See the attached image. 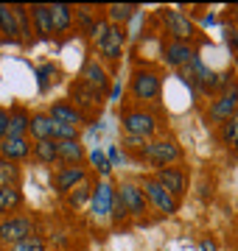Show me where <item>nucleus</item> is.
Returning <instances> with one entry per match:
<instances>
[{"instance_id": "1", "label": "nucleus", "mask_w": 238, "mask_h": 251, "mask_svg": "<svg viewBox=\"0 0 238 251\" xmlns=\"http://www.w3.org/2000/svg\"><path fill=\"white\" fill-rule=\"evenodd\" d=\"M95 50H98L101 62L118 64L120 56H123V42H126V31L123 25H112L110 20L104 17L98 20V28H95Z\"/></svg>"}, {"instance_id": "2", "label": "nucleus", "mask_w": 238, "mask_h": 251, "mask_svg": "<svg viewBox=\"0 0 238 251\" xmlns=\"http://www.w3.org/2000/svg\"><path fill=\"white\" fill-rule=\"evenodd\" d=\"M160 92H163V78H160V73L157 70H135L132 73V78H129V95L140 103H149V100H157L160 98Z\"/></svg>"}, {"instance_id": "3", "label": "nucleus", "mask_w": 238, "mask_h": 251, "mask_svg": "<svg viewBox=\"0 0 238 251\" xmlns=\"http://www.w3.org/2000/svg\"><path fill=\"white\" fill-rule=\"evenodd\" d=\"M140 190H143V196H146L149 206H154L157 212H163V215H174L177 209H179V201H177L168 190L154 179V176H140Z\"/></svg>"}, {"instance_id": "4", "label": "nucleus", "mask_w": 238, "mask_h": 251, "mask_svg": "<svg viewBox=\"0 0 238 251\" xmlns=\"http://www.w3.org/2000/svg\"><path fill=\"white\" fill-rule=\"evenodd\" d=\"M138 156L151 162V165H157V168H168V165H177V162L182 159V148L174 140H149Z\"/></svg>"}, {"instance_id": "5", "label": "nucleus", "mask_w": 238, "mask_h": 251, "mask_svg": "<svg viewBox=\"0 0 238 251\" xmlns=\"http://www.w3.org/2000/svg\"><path fill=\"white\" fill-rule=\"evenodd\" d=\"M120 126L129 137H140V140H151L157 131V117L149 109H126L120 115Z\"/></svg>"}, {"instance_id": "6", "label": "nucleus", "mask_w": 238, "mask_h": 251, "mask_svg": "<svg viewBox=\"0 0 238 251\" xmlns=\"http://www.w3.org/2000/svg\"><path fill=\"white\" fill-rule=\"evenodd\" d=\"M79 78H82L90 90L98 92L101 98H107V95H110V90H112V75H110V70L104 67V62H101L98 56H87V62L82 64Z\"/></svg>"}, {"instance_id": "7", "label": "nucleus", "mask_w": 238, "mask_h": 251, "mask_svg": "<svg viewBox=\"0 0 238 251\" xmlns=\"http://www.w3.org/2000/svg\"><path fill=\"white\" fill-rule=\"evenodd\" d=\"M31 234H37V224L31 215H9L0 221V243L9 249L14 243L26 240Z\"/></svg>"}, {"instance_id": "8", "label": "nucleus", "mask_w": 238, "mask_h": 251, "mask_svg": "<svg viewBox=\"0 0 238 251\" xmlns=\"http://www.w3.org/2000/svg\"><path fill=\"white\" fill-rule=\"evenodd\" d=\"M160 20H163L165 31H168V36L171 39H179V42H191V39H196V25H193V20L188 17V14H182V11L177 9H163L160 11Z\"/></svg>"}, {"instance_id": "9", "label": "nucleus", "mask_w": 238, "mask_h": 251, "mask_svg": "<svg viewBox=\"0 0 238 251\" xmlns=\"http://www.w3.org/2000/svg\"><path fill=\"white\" fill-rule=\"evenodd\" d=\"M115 193H118L120 204L126 206L129 218H143L149 212V201H146L138 181H120L118 187H115Z\"/></svg>"}, {"instance_id": "10", "label": "nucleus", "mask_w": 238, "mask_h": 251, "mask_svg": "<svg viewBox=\"0 0 238 251\" xmlns=\"http://www.w3.org/2000/svg\"><path fill=\"white\" fill-rule=\"evenodd\" d=\"M160 53H163V64H168V67L179 70V67H185V64L196 56V48H193L191 42H179V39L165 36L163 45H160Z\"/></svg>"}, {"instance_id": "11", "label": "nucleus", "mask_w": 238, "mask_h": 251, "mask_svg": "<svg viewBox=\"0 0 238 251\" xmlns=\"http://www.w3.org/2000/svg\"><path fill=\"white\" fill-rule=\"evenodd\" d=\"M67 100H70V103H73L84 117L90 115V112H101V103H104V98H101L95 90H90L82 78L70 81V98H67Z\"/></svg>"}, {"instance_id": "12", "label": "nucleus", "mask_w": 238, "mask_h": 251, "mask_svg": "<svg viewBox=\"0 0 238 251\" xmlns=\"http://www.w3.org/2000/svg\"><path fill=\"white\" fill-rule=\"evenodd\" d=\"M82 181H87V171L82 165H64V168H56L54 176H51V187L59 193V196H67L70 190H76Z\"/></svg>"}, {"instance_id": "13", "label": "nucleus", "mask_w": 238, "mask_h": 251, "mask_svg": "<svg viewBox=\"0 0 238 251\" xmlns=\"http://www.w3.org/2000/svg\"><path fill=\"white\" fill-rule=\"evenodd\" d=\"M238 112V90H230V92H221L210 100V109H208V123H224Z\"/></svg>"}, {"instance_id": "14", "label": "nucleus", "mask_w": 238, "mask_h": 251, "mask_svg": "<svg viewBox=\"0 0 238 251\" xmlns=\"http://www.w3.org/2000/svg\"><path fill=\"white\" fill-rule=\"evenodd\" d=\"M154 179L163 184L168 193L174 198L185 196V190H188V173H185V168H179V165H168V168H157Z\"/></svg>"}, {"instance_id": "15", "label": "nucleus", "mask_w": 238, "mask_h": 251, "mask_svg": "<svg viewBox=\"0 0 238 251\" xmlns=\"http://www.w3.org/2000/svg\"><path fill=\"white\" fill-rule=\"evenodd\" d=\"M112 201H115V187H112V181H98L95 187H92V198H90V206H92V215L95 218H107L112 209Z\"/></svg>"}, {"instance_id": "16", "label": "nucleus", "mask_w": 238, "mask_h": 251, "mask_svg": "<svg viewBox=\"0 0 238 251\" xmlns=\"http://www.w3.org/2000/svg\"><path fill=\"white\" fill-rule=\"evenodd\" d=\"M48 115L54 117L56 123H64V126H73V128H82L84 120L87 117L79 112V109L70 103V100H54L51 106H48Z\"/></svg>"}, {"instance_id": "17", "label": "nucleus", "mask_w": 238, "mask_h": 251, "mask_svg": "<svg viewBox=\"0 0 238 251\" xmlns=\"http://www.w3.org/2000/svg\"><path fill=\"white\" fill-rule=\"evenodd\" d=\"M28 156H31V140L28 137H6L0 143V159L23 162Z\"/></svg>"}, {"instance_id": "18", "label": "nucleus", "mask_w": 238, "mask_h": 251, "mask_svg": "<svg viewBox=\"0 0 238 251\" xmlns=\"http://www.w3.org/2000/svg\"><path fill=\"white\" fill-rule=\"evenodd\" d=\"M28 137H34V143H39V140H56V120L48 112H34L31 115Z\"/></svg>"}, {"instance_id": "19", "label": "nucleus", "mask_w": 238, "mask_h": 251, "mask_svg": "<svg viewBox=\"0 0 238 251\" xmlns=\"http://www.w3.org/2000/svg\"><path fill=\"white\" fill-rule=\"evenodd\" d=\"M56 156L62 165H82L87 153L82 140H56Z\"/></svg>"}, {"instance_id": "20", "label": "nucleus", "mask_w": 238, "mask_h": 251, "mask_svg": "<svg viewBox=\"0 0 238 251\" xmlns=\"http://www.w3.org/2000/svg\"><path fill=\"white\" fill-rule=\"evenodd\" d=\"M31 23H34V34L39 39H51L54 34V20H51V6H31Z\"/></svg>"}, {"instance_id": "21", "label": "nucleus", "mask_w": 238, "mask_h": 251, "mask_svg": "<svg viewBox=\"0 0 238 251\" xmlns=\"http://www.w3.org/2000/svg\"><path fill=\"white\" fill-rule=\"evenodd\" d=\"M28 128H31V112L14 103L9 109V134L6 137H28Z\"/></svg>"}, {"instance_id": "22", "label": "nucleus", "mask_w": 238, "mask_h": 251, "mask_svg": "<svg viewBox=\"0 0 238 251\" xmlns=\"http://www.w3.org/2000/svg\"><path fill=\"white\" fill-rule=\"evenodd\" d=\"M0 39L3 42H17L20 39L14 6H6V3H0Z\"/></svg>"}, {"instance_id": "23", "label": "nucleus", "mask_w": 238, "mask_h": 251, "mask_svg": "<svg viewBox=\"0 0 238 251\" xmlns=\"http://www.w3.org/2000/svg\"><path fill=\"white\" fill-rule=\"evenodd\" d=\"M98 11L90 9V6H79L73 9V23L76 28L82 31V36H95V28H98Z\"/></svg>"}, {"instance_id": "24", "label": "nucleus", "mask_w": 238, "mask_h": 251, "mask_svg": "<svg viewBox=\"0 0 238 251\" xmlns=\"http://www.w3.org/2000/svg\"><path fill=\"white\" fill-rule=\"evenodd\" d=\"M138 11L140 6H135V3H110V6H104V17L110 20L112 25H126Z\"/></svg>"}, {"instance_id": "25", "label": "nucleus", "mask_w": 238, "mask_h": 251, "mask_svg": "<svg viewBox=\"0 0 238 251\" xmlns=\"http://www.w3.org/2000/svg\"><path fill=\"white\" fill-rule=\"evenodd\" d=\"M51 20H54V34H64L73 28V6L67 3H51Z\"/></svg>"}, {"instance_id": "26", "label": "nucleus", "mask_w": 238, "mask_h": 251, "mask_svg": "<svg viewBox=\"0 0 238 251\" xmlns=\"http://www.w3.org/2000/svg\"><path fill=\"white\" fill-rule=\"evenodd\" d=\"M23 206V193L20 187H0V215L9 218Z\"/></svg>"}, {"instance_id": "27", "label": "nucleus", "mask_w": 238, "mask_h": 251, "mask_svg": "<svg viewBox=\"0 0 238 251\" xmlns=\"http://www.w3.org/2000/svg\"><path fill=\"white\" fill-rule=\"evenodd\" d=\"M31 156L39 165H54V162H59V156H56V140H39V143H34L31 145Z\"/></svg>"}, {"instance_id": "28", "label": "nucleus", "mask_w": 238, "mask_h": 251, "mask_svg": "<svg viewBox=\"0 0 238 251\" xmlns=\"http://www.w3.org/2000/svg\"><path fill=\"white\" fill-rule=\"evenodd\" d=\"M20 181H23V171L17 162L0 159V187H20Z\"/></svg>"}, {"instance_id": "29", "label": "nucleus", "mask_w": 238, "mask_h": 251, "mask_svg": "<svg viewBox=\"0 0 238 251\" xmlns=\"http://www.w3.org/2000/svg\"><path fill=\"white\" fill-rule=\"evenodd\" d=\"M67 204L73 206V209H79V206H84V204H90V198H92V187H90V181H82L76 190H70L67 193Z\"/></svg>"}, {"instance_id": "30", "label": "nucleus", "mask_w": 238, "mask_h": 251, "mask_svg": "<svg viewBox=\"0 0 238 251\" xmlns=\"http://www.w3.org/2000/svg\"><path fill=\"white\" fill-rule=\"evenodd\" d=\"M14 14H17V31H20V39H31L34 34V23H31V11L28 6H14Z\"/></svg>"}, {"instance_id": "31", "label": "nucleus", "mask_w": 238, "mask_h": 251, "mask_svg": "<svg viewBox=\"0 0 238 251\" xmlns=\"http://www.w3.org/2000/svg\"><path fill=\"white\" fill-rule=\"evenodd\" d=\"M219 140H221L224 145H230V148H233V143L238 140V112H236L233 117H230V120H224V123H221Z\"/></svg>"}, {"instance_id": "32", "label": "nucleus", "mask_w": 238, "mask_h": 251, "mask_svg": "<svg viewBox=\"0 0 238 251\" xmlns=\"http://www.w3.org/2000/svg\"><path fill=\"white\" fill-rule=\"evenodd\" d=\"M6 251H45V237H42V234H31V237H26V240L9 246Z\"/></svg>"}, {"instance_id": "33", "label": "nucleus", "mask_w": 238, "mask_h": 251, "mask_svg": "<svg viewBox=\"0 0 238 251\" xmlns=\"http://www.w3.org/2000/svg\"><path fill=\"white\" fill-rule=\"evenodd\" d=\"M39 75H42V81H39V90L45 92L48 87H51V81H59V67H54V64H45L42 70H39Z\"/></svg>"}, {"instance_id": "34", "label": "nucleus", "mask_w": 238, "mask_h": 251, "mask_svg": "<svg viewBox=\"0 0 238 251\" xmlns=\"http://www.w3.org/2000/svg\"><path fill=\"white\" fill-rule=\"evenodd\" d=\"M129 218V212H126V206L120 204V198H118V193H115V201H112V209H110V221L115 226H120L123 221Z\"/></svg>"}, {"instance_id": "35", "label": "nucleus", "mask_w": 238, "mask_h": 251, "mask_svg": "<svg viewBox=\"0 0 238 251\" xmlns=\"http://www.w3.org/2000/svg\"><path fill=\"white\" fill-rule=\"evenodd\" d=\"M79 131H82V128H73V126L56 123V140H79Z\"/></svg>"}, {"instance_id": "36", "label": "nucleus", "mask_w": 238, "mask_h": 251, "mask_svg": "<svg viewBox=\"0 0 238 251\" xmlns=\"http://www.w3.org/2000/svg\"><path fill=\"white\" fill-rule=\"evenodd\" d=\"M6 134H9V109L0 106V143L6 140Z\"/></svg>"}, {"instance_id": "37", "label": "nucleus", "mask_w": 238, "mask_h": 251, "mask_svg": "<svg viewBox=\"0 0 238 251\" xmlns=\"http://www.w3.org/2000/svg\"><path fill=\"white\" fill-rule=\"evenodd\" d=\"M92 162H95V165H98V171L104 173V176H107V173H110V165H107V162H104V156H101L98 151L92 153Z\"/></svg>"}, {"instance_id": "38", "label": "nucleus", "mask_w": 238, "mask_h": 251, "mask_svg": "<svg viewBox=\"0 0 238 251\" xmlns=\"http://www.w3.org/2000/svg\"><path fill=\"white\" fill-rule=\"evenodd\" d=\"M202 251H219L213 240H202Z\"/></svg>"}, {"instance_id": "39", "label": "nucleus", "mask_w": 238, "mask_h": 251, "mask_svg": "<svg viewBox=\"0 0 238 251\" xmlns=\"http://www.w3.org/2000/svg\"><path fill=\"white\" fill-rule=\"evenodd\" d=\"M233 151H236V156H238V140H236V143H233Z\"/></svg>"}, {"instance_id": "40", "label": "nucleus", "mask_w": 238, "mask_h": 251, "mask_svg": "<svg viewBox=\"0 0 238 251\" xmlns=\"http://www.w3.org/2000/svg\"><path fill=\"white\" fill-rule=\"evenodd\" d=\"M236 64H238V50H236Z\"/></svg>"}]
</instances>
